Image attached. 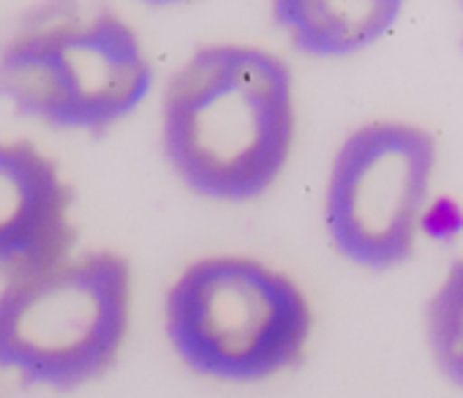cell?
I'll return each instance as SVG.
<instances>
[{"label":"cell","mask_w":463,"mask_h":398,"mask_svg":"<svg viewBox=\"0 0 463 398\" xmlns=\"http://www.w3.org/2000/svg\"><path fill=\"white\" fill-rule=\"evenodd\" d=\"M436 172L433 137L403 120L354 128L333 156L325 227L333 249L357 268L390 270L417 243Z\"/></svg>","instance_id":"5b68a950"},{"label":"cell","mask_w":463,"mask_h":398,"mask_svg":"<svg viewBox=\"0 0 463 398\" xmlns=\"http://www.w3.org/2000/svg\"><path fill=\"white\" fill-rule=\"evenodd\" d=\"M166 338L199 376L265 382L306 355L314 314L281 270L238 254L191 262L164 300Z\"/></svg>","instance_id":"7a4b0ae2"},{"label":"cell","mask_w":463,"mask_h":398,"mask_svg":"<svg viewBox=\"0 0 463 398\" xmlns=\"http://www.w3.org/2000/svg\"><path fill=\"white\" fill-rule=\"evenodd\" d=\"M401 9L398 0H281L273 6V20L295 50L344 58L387 36Z\"/></svg>","instance_id":"52a82bcc"},{"label":"cell","mask_w":463,"mask_h":398,"mask_svg":"<svg viewBox=\"0 0 463 398\" xmlns=\"http://www.w3.org/2000/svg\"><path fill=\"white\" fill-rule=\"evenodd\" d=\"M295 128L292 69L262 47H199L164 90V156L185 188L215 203L262 196L292 156Z\"/></svg>","instance_id":"6da1fadb"},{"label":"cell","mask_w":463,"mask_h":398,"mask_svg":"<svg viewBox=\"0 0 463 398\" xmlns=\"http://www.w3.org/2000/svg\"><path fill=\"white\" fill-rule=\"evenodd\" d=\"M134 276L115 251L69 257L0 289V368L25 384L74 390L118 360Z\"/></svg>","instance_id":"3957f363"},{"label":"cell","mask_w":463,"mask_h":398,"mask_svg":"<svg viewBox=\"0 0 463 398\" xmlns=\"http://www.w3.org/2000/svg\"><path fill=\"white\" fill-rule=\"evenodd\" d=\"M430 355L447 382L463 390V260L452 262L425 311Z\"/></svg>","instance_id":"ba28073f"},{"label":"cell","mask_w":463,"mask_h":398,"mask_svg":"<svg viewBox=\"0 0 463 398\" xmlns=\"http://www.w3.org/2000/svg\"><path fill=\"white\" fill-rule=\"evenodd\" d=\"M150 88V58L115 12L39 23L0 50V96L55 128L104 131L139 109Z\"/></svg>","instance_id":"277c9868"},{"label":"cell","mask_w":463,"mask_h":398,"mask_svg":"<svg viewBox=\"0 0 463 398\" xmlns=\"http://www.w3.org/2000/svg\"><path fill=\"white\" fill-rule=\"evenodd\" d=\"M71 185L36 145L0 139V273L9 281L71 257Z\"/></svg>","instance_id":"8992f818"}]
</instances>
